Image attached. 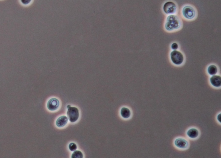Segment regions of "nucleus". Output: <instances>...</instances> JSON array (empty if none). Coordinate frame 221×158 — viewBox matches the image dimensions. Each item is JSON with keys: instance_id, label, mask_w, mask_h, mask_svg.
<instances>
[{"instance_id": "1", "label": "nucleus", "mask_w": 221, "mask_h": 158, "mask_svg": "<svg viewBox=\"0 0 221 158\" xmlns=\"http://www.w3.org/2000/svg\"><path fill=\"white\" fill-rule=\"evenodd\" d=\"M181 25L180 19L175 15H171L167 17L165 27L168 31H173L178 29Z\"/></svg>"}, {"instance_id": "2", "label": "nucleus", "mask_w": 221, "mask_h": 158, "mask_svg": "<svg viewBox=\"0 0 221 158\" xmlns=\"http://www.w3.org/2000/svg\"><path fill=\"white\" fill-rule=\"evenodd\" d=\"M67 115L68 116V118L71 122H76L79 118V110L77 108L71 107L68 109Z\"/></svg>"}, {"instance_id": "3", "label": "nucleus", "mask_w": 221, "mask_h": 158, "mask_svg": "<svg viewBox=\"0 0 221 158\" xmlns=\"http://www.w3.org/2000/svg\"><path fill=\"white\" fill-rule=\"evenodd\" d=\"M171 61L176 65H180L184 61V57L179 51L174 50L171 53Z\"/></svg>"}, {"instance_id": "4", "label": "nucleus", "mask_w": 221, "mask_h": 158, "mask_svg": "<svg viewBox=\"0 0 221 158\" xmlns=\"http://www.w3.org/2000/svg\"><path fill=\"white\" fill-rule=\"evenodd\" d=\"M182 13L183 16L188 19H192L196 15L195 10L190 6H186L183 9Z\"/></svg>"}, {"instance_id": "5", "label": "nucleus", "mask_w": 221, "mask_h": 158, "mask_svg": "<svg viewBox=\"0 0 221 158\" xmlns=\"http://www.w3.org/2000/svg\"><path fill=\"white\" fill-rule=\"evenodd\" d=\"M176 10V5L171 1L167 2L163 6V10L166 14H172L174 13Z\"/></svg>"}, {"instance_id": "6", "label": "nucleus", "mask_w": 221, "mask_h": 158, "mask_svg": "<svg viewBox=\"0 0 221 158\" xmlns=\"http://www.w3.org/2000/svg\"><path fill=\"white\" fill-rule=\"evenodd\" d=\"M59 101L56 98H52L48 101L47 107L51 111H54L58 109L59 107Z\"/></svg>"}, {"instance_id": "7", "label": "nucleus", "mask_w": 221, "mask_h": 158, "mask_svg": "<svg viewBox=\"0 0 221 158\" xmlns=\"http://www.w3.org/2000/svg\"><path fill=\"white\" fill-rule=\"evenodd\" d=\"M174 144L176 147L180 149H184L188 147V142L184 139L178 138L174 141Z\"/></svg>"}, {"instance_id": "8", "label": "nucleus", "mask_w": 221, "mask_h": 158, "mask_svg": "<svg viewBox=\"0 0 221 158\" xmlns=\"http://www.w3.org/2000/svg\"><path fill=\"white\" fill-rule=\"evenodd\" d=\"M210 82L213 86L219 87L221 85V77L219 75H213L210 78Z\"/></svg>"}, {"instance_id": "9", "label": "nucleus", "mask_w": 221, "mask_h": 158, "mask_svg": "<svg viewBox=\"0 0 221 158\" xmlns=\"http://www.w3.org/2000/svg\"><path fill=\"white\" fill-rule=\"evenodd\" d=\"M68 122V118L66 116L63 115L59 117L56 121V125L59 127H62L65 126Z\"/></svg>"}, {"instance_id": "10", "label": "nucleus", "mask_w": 221, "mask_h": 158, "mask_svg": "<svg viewBox=\"0 0 221 158\" xmlns=\"http://www.w3.org/2000/svg\"><path fill=\"white\" fill-rule=\"evenodd\" d=\"M187 136L191 139H195L199 136V132L198 130L192 128L188 130L186 133Z\"/></svg>"}, {"instance_id": "11", "label": "nucleus", "mask_w": 221, "mask_h": 158, "mask_svg": "<svg viewBox=\"0 0 221 158\" xmlns=\"http://www.w3.org/2000/svg\"><path fill=\"white\" fill-rule=\"evenodd\" d=\"M120 114L123 118L127 119L130 117L131 113L128 108L123 107L121 109Z\"/></svg>"}, {"instance_id": "12", "label": "nucleus", "mask_w": 221, "mask_h": 158, "mask_svg": "<svg viewBox=\"0 0 221 158\" xmlns=\"http://www.w3.org/2000/svg\"><path fill=\"white\" fill-rule=\"evenodd\" d=\"M207 71L210 75H215L218 72L217 67L215 65H211L208 67Z\"/></svg>"}, {"instance_id": "13", "label": "nucleus", "mask_w": 221, "mask_h": 158, "mask_svg": "<svg viewBox=\"0 0 221 158\" xmlns=\"http://www.w3.org/2000/svg\"><path fill=\"white\" fill-rule=\"evenodd\" d=\"M71 158H83V154L81 151H75L71 155Z\"/></svg>"}, {"instance_id": "14", "label": "nucleus", "mask_w": 221, "mask_h": 158, "mask_svg": "<svg viewBox=\"0 0 221 158\" xmlns=\"http://www.w3.org/2000/svg\"><path fill=\"white\" fill-rule=\"evenodd\" d=\"M68 148L70 151H75L77 149V146L76 144L74 143H70L68 146Z\"/></svg>"}, {"instance_id": "15", "label": "nucleus", "mask_w": 221, "mask_h": 158, "mask_svg": "<svg viewBox=\"0 0 221 158\" xmlns=\"http://www.w3.org/2000/svg\"><path fill=\"white\" fill-rule=\"evenodd\" d=\"M171 47V49H172L174 50H177V49L178 48V46L177 43H174L172 44Z\"/></svg>"}, {"instance_id": "16", "label": "nucleus", "mask_w": 221, "mask_h": 158, "mask_svg": "<svg viewBox=\"0 0 221 158\" xmlns=\"http://www.w3.org/2000/svg\"><path fill=\"white\" fill-rule=\"evenodd\" d=\"M22 2V3L24 4H29V3L31 2V1H28V0H23L21 1Z\"/></svg>"}, {"instance_id": "17", "label": "nucleus", "mask_w": 221, "mask_h": 158, "mask_svg": "<svg viewBox=\"0 0 221 158\" xmlns=\"http://www.w3.org/2000/svg\"><path fill=\"white\" fill-rule=\"evenodd\" d=\"M221 114H219V115H218L217 120L218 121H219L220 123L221 122Z\"/></svg>"}, {"instance_id": "18", "label": "nucleus", "mask_w": 221, "mask_h": 158, "mask_svg": "<svg viewBox=\"0 0 221 158\" xmlns=\"http://www.w3.org/2000/svg\"><path fill=\"white\" fill-rule=\"evenodd\" d=\"M71 106L70 105H68V106H67V108H68H68H69L70 107H71Z\"/></svg>"}]
</instances>
